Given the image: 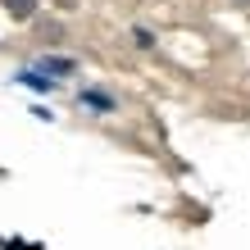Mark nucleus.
Wrapping results in <instances>:
<instances>
[{"instance_id": "nucleus-6", "label": "nucleus", "mask_w": 250, "mask_h": 250, "mask_svg": "<svg viewBox=\"0 0 250 250\" xmlns=\"http://www.w3.org/2000/svg\"><path fill=\"white\" fill-rule=\"evenodd\" d=\"M241 5H250V0H241Z\"/></svg>"}, {"instance_id": "nucleus-1", "label": "nucleus", "mask_w": 250, "mask_h": 250, "mask_svg": "<svg viewBox=\"0 0 250 250\" xmlns=\"http://www.w3.org/2000/svg\"><path fill=\"white\" fill-rule=\"evenodd\" d=\"M19 82H27L32 91H50L55 86V78H41V73H19Z\"/></svg>"}, {"instance_id": "nucleus-5", "label": "nucleus", "mask_w": 250, "mask_h": 250, "mask_svg": "<svg viewBox=\"0 0 250 250\" xmlns=\"http://www.w3.org/2000/svg\"><path fill=\"white\" fill-rule=\"evenodd\" d=\"M132 37H137V46H141V50H150V46H155V37L146 32V27H137V32H132Z\"/></svg>"}, {"instance_id": "nucleus-4", "label": "nucleus", "mask_w": 250, "mask_h": 250, "mask_svg": "<svg viewBox=\"0 0 250 250\" xmlns=\"http://www.w3.org/2000/svg\"><path fill=\"white\" fill-rule=\"evenodd\" d=\"M41 73H73V60H41Z\"/></svg>"}, {"instance_id": "nucleus-2", "label": "nucleus", "mask_w": 250, "mask_h": 250, "mask_svg": "<svg viewBox=\"0 0 250 250\" xmlns=\"http://www.w3.org/2000/svg\"><path fill=\"white\" fill-rule=\"evenodd\" d=\"M82 105H91V109H114V100L105 91H82Z\"/></svg>"}, {"instance_id": "nucleus-3", "label": "nucleus", "mask_w": 250, "mask_h": 250, "mask_svg": "<svg viewBox=\"0 0 250 250\" xmlns=\"http://www.w3.org/2000/svg\"><path fill=\"white\" fill-rule=\"evenodd\" d=\"M5 9L14 14V19H27V14L37 9V0H5Z\"/></svg>"}]
</instances>
